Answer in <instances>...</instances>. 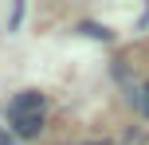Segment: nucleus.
Wrapping results in <instances>:
<instances>
[{
    "label": "nucleus",
    "instance_id": "1",
    "mask_svg": "<svg viewBox=\"0 0 149 145\" xmlns=\"http://www.w3.org/2000/svg\"><path fill=\"white\" fill-rule=\"evenodd\" d=\"M31 114H43V94L39 90H24L8 102V118L20 122V118H31Z\"/></svg>",
    "mask_w": 149,
    "mask_h": 145
},
{
    "label": "nucleus",
    "instance_id": "2",
    "mask_svg": "<svg viewBox=\"0 0 149 145\" xmlns=\"http://www.w3.org/2000/svg\"><path fill=\"white\" fill-rule=\"evenodd\" d=\"M16 126V133L20 137H36L39 130H43V114H31V118H20V122H12Z\"/></svg>",
    "mask_w": 149,
    "mask_h": 145
},
{
    "label": "nucleus",
    "instance_id": "3",
    "mask_svg": "<svg viewBox=\"0 0 149 145\" xmlns=\"http://www.w3.org/2000/svg\"><path fill=\"white\" fill-rule=\"evenodd\" d=\"M79 31H82V35H90V39H102V43H110V39H114V31L110 28H106V24H79Z\"/></svg>",
    "mask_w": 149,
    "mask_h": 145
},
{
    "label": "nucleus",
    "instance_id": "4",
    "mask_svg": "<svg viewBox=\"0 0 149 145\" xmlns=\"http://www.w3.org/2000/svg\"><path fill=\"white\" fill-rule=\"evenodd\" d=\"M130 102H134V106L149 118V83H145V86H137V90H130Z\"/></svg>",
    "mask_w": 149,
    "mask_h": 145
},
{
    "label": "nucleus",
    "instance_id": "5",
    "mask_svg": "<svg viewBox=\"0 0 149 145\" xmlns=\"http://www.w3.org/2000/svg\"><path fill=\"white\" fill-rule=\"evenodd\" d=\"M0 145H16V141H12V137H8V133H4V130H0Z\"/></svg>",
    "mask_w": 149,
    "mask_h": 145
}]
</instances>
